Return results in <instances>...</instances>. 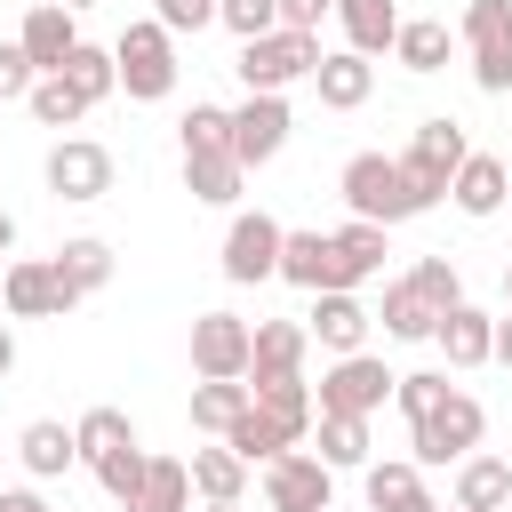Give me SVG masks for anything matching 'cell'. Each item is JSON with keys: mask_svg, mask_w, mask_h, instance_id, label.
<instances>
[{"mask_svg": "<svg viewBox=\"0 0 512 512\" xmlns=\"http://www.w3.org/2000/svg\"><path fill=\"white\" fill-rule=\"evenodd\" d=\"M480 432H488V408L472 400V392H440L424 416H408V448H416V464H464L472 448H480Z\"/></svg>", "mask_w": 512, "mask_h": 512, "instance_id": "1", "label": "cell"}, {"mask_svg": "<svg viewBox=\"0 0 512 512\" xmlns=\"http://www.w3.org/2000/svg\"><path fill=\"white\" fill-rule=\"evenodd\" d=\"M112 72H120V88L136 96V104H160L168 88H176V32L160 24V16H144V24H128L120 40H112Z\"/></svg>", "mask_w": 512, "mask_h": 512, "instance_id": "2", "label": "cell"}, {"mask_svg": "<svg viewBox=\"0 0 512 512\" xmlns=\"http://www.w3.org/2000/svg\"><path fill=\"white\" fill-rule=\"evenodd\" d=\"M336 192H344V208H352V216H368V224H408V216H424L392 152H352V160H344V176H336Z\"/></svg>", "mask_w": 512, "mask_h": 512, "instance_id": "3", "label": "cell"}, {"mask_svg": "<svg viewBox=\"0 0 512 512\" xmlns=\"http://www.w3.org/2000/svg\"><path fill=\"white\" fill-rule=\"evenodd\" d=\"M472 144H464V128L440 112V120H416V136H408V152H400V176H408V192H416V208H440L448 200V176H456V160H464Z\"/></svg>", "mask_w": 512, "mask_h": 512, "instance_id": "4", "label": "cell"}, {"mask_svg": "<svg viewBox=\"0 0 512 512\" xmlns=\"http://www.w3.org/2000/svg\"><path fill=\"white\" fill-rule=\"evenodd\" d=\"M392 384H400V376L360 344V352H336V368L312 384V408H320V416H376V408L392 400Z\"/></svg>", "mask_w": 512, "mask_h": 512, "instance_id": "5", "label": "cell"}, {"mask_svg": "<svg viewBox=\"0 0 512 512\" xmlns=\"http://www.w3.org/2000/svg\"><path fill=\"white\" fill-rule=\"evenodd\" d=\"M312 64H320V32H256V40H240V88H288V80H312Z\"/></svg>", "mask_w": 512, "mask_h": 512, "instance_id": "6", "label": "cell"}, {"mask_svg": "<svg viewBox=\"0 0 512 512\" xmlns=\"http://www.w3.org/2000/svg\"><path fill=\"white\" fill-rule=\"evenodd\" d=\"M464 48H472V80L488 96H512V0H472L464 8Z\"/></svg>", "mask_w": 512, "mask_h": 512, "instance_id": "7", "label": "cell"}, {"mask_svg": "<svg viewBox=\"0 0 512 512\" xmlns=\"http://www.w3.org/2000/svg\"><path fill=\"white\" fill-rule=\"evenodd\" d=\"M264 504L272 512H328L336 504V472L312 448H288V456L264 464Z\"/></svg>", "mask_w": 512, "mask_h": 512, "instance_id": "8", "label": "cell"}, {"mask_svg": "<svg viewBox=\"0 0 512 512\" xmlns=\"http://www.w3.org/2000/svg\"><path fill=\"white\" fill-rule=\"evenodd\" d=\"M288 96H272V88H248V104H232V160L240 168H264V160H280V144H288Z\"/></svg>", "mask_w": 512, "mask_h": 512, "instance_id": "9", "label": "cell"}, {"mask_svg": "<svg viewBox=\"0 0 512 512\" xmlns=\"http://www.w3.org/2000/svg\"><path fill=\"white\" fill-rule=\"evenodd\" d=\"M48 192L72 200V208L104 200V192H112V152H104L96 136H56V152H48Z\"/></svg>", "mask_w": 512, "mask_h": 512, "instance_id": "10", "label": "cell"}, {"mask_svg": "<svg viewBox=\"0 0 512 512\" xmlns=\"http://www.w3.org/2000/svg\"><path fill=\"white\" fill-rule=\"evenodd\" d=\"M280 232H288V224H272L264 208L232 216V232H224V280H232V288L280 280Z\"/></svg>", "mask_w": 512, "mask_h": 512, "instance_id": "11", "label": "cell"}, {"mask_svg": "<svg viewBox=\"0 0 512 512\" xmlns=\"http://www.w3.org/2000/svg\"><path fill=\"white\" fill-rule=\"evenodd\" d=\"M0 296H8V320H64V312L80 304V296L56 280V264H48V256H16Z\"/></svg>", "mask_w": 512, "mask_h": 512, "instance_id": "12", "label": "cell"}, {"mask_svg": "<svg viewBox=\"0 0 512 512\" xmlns=\"http://www.w3.org/2000/svg\"><path fill=\"white\" fill-rule=\"evenodd\" d=\"M280 280L304 288V296H320V288H352V280H344V256H336L328 232H280Z\"/></svg>", "mask_w": 512, "mask_h": 512, "instance_id": "13", "label": "cell"}, {"mask_svg": "<svg viewBox=\"0 0 512 512\" xmlns=\"http://www.w3.org/2000/svg\"><path fill=\"white\" fill-rule=\"evenodd\" d=\"M192 376H248V320L240 312L192 320Z\"/></svg>", "mask_w": 512, "mask_h": 512, "instance_id": "14", "label": "cell"}, {"mask_svg": "<svg viewBox=\"0 0 512 512\" xmlns=\"http://www.w3.org/2000/svg\"><path fill=\"white\" fill-rule=\"evenodd\" d=\"M16 48L32 56V72H56V64L80 48V24H72V8H64V0H32V8H24V32H16Z\"/></svg>", "mask_w": 512, "mask_h": 512, "instance_id": "15", "label": "cell"}, {"mask_svg": "<svg viewBox=\"0 0 512 512\" xmlns=\"http://www.w3.org/2000/svg\"><path fill=\"white\" fill-rule=\"evenodd\" d=\"M312 88H320V104L328 112H360L368 96H376V64L360 56V48H320V64H312Z\"/></svg>", "mask_w": 512, "mask_h": 512, "instance_id": "16", "label": "cell"}, {"mask_svg": "<svg viewBox=\"0 0 512 512\" xmlns=\"http://www.w3.org/2000/svg\"><path fill=\"white\" fill-rule=\"evenodd\" d=\"M304 336H312V344H328V352H360V344H368V304H360L352 288H320V296H312Z\"/></svg>", "mask_w": 512, "mask_h": 512, "instance_id": "17", "label": "cell"}, {"mask_svg": "<svg viewBox=\"0 0 512 512\" xmlns=\"http://www.w3.org/2000/svg\"><path fill=\"white\" fill-rule=\"evenodd\" d=\"M448 200H456L464 216H496V208L512 200L504 160H496V152H464V160H456V176H448Z\"/></svg>", "mask_w": 512, "mask_h": 512, "instance_id": "18", "label": "cell"}, {"mask_svg": "<svg viewBox=\"0 0 512 512\" xmlns=\"http://www.w3.org/2000/svg\"><path fill=\"white\" fill-rule=\"evenodd\" d=\"M432 344L448 352V368H480L488 344H496V320H488L480 304H448V312L432 320Z\"/></svg>", "mask_w": 512, "mask_h": 512, "instance_id": "19", "label": "cell"}, {"mask_svg": "<svg viewBox=\"0 0 512 512\" xmlns=\"http://www.w3.org/2000/svg\"><path fill=\"white\" fill-rule=\"evenodd\" d=\"M248 184V168L232 160V144H208V152H184V192L208 200V208H232Z\"/></svg>", "mask_w": 512, "mask_h": 512, "instance_id": "20", "label": "cell"}, {"mask_svg": "<svg viewBox=\"0 0 512 512\" xmlns=\"http://www.w3.org/2000/svg\"><path fill=\"white\" fill-rule=\"evenodd\" d=\"M248 400H256L264 416H280L296 440H304V432H312V416H320V408H312V384H304V368H280V376H248Z\"/></svg>", "mask_w": 512, "mask_h": 512, "instance_id": "21", "label": "cell"}, {"mask_svg": "<svg viewBox=\"0 0 512 512\" xmlns=\"http://www.w3.org/2000/svg\"><path fill=\"white\" fill-rule=\"evenodd\" d=\"M328 240H336L344 280H352V288H360V280H376V272H384V256H392V224H368V216H344Z\"/></svg>", "mask_w": 512, "mask_h": 512, "instance_id": "22", "label": "cell"}, {"mask_svg": "<svg viewBox=\"0 0 512 512\" xmlns=\"http://www.w3.org/2000/svg\"><path fill=\"white\" fill-rule=\"evenodd\" d=\"M224 448H232L240 464H272V456H288V448H304V440H296V432H288L280 416H264V408L248 400V408L232 416V432H224Z\"/></svg>", "mask_w": 512, "mask_h": 512, "instance_id": "23", "label": "cell"}, {"mask_svg": "<svg viewBox=\"0 0 512 512\" xmlns=\"http://www.w3.org/2000/svg\"><path fill=\"white\" fill-rule=\"evenodd\" d=\"M504 496H512V464L472 448V456L456 464V496H448V504H456V512H504Z\"/></svg>", "mask_w": 512, "mask_h": 512, "instance_id": "24", "label": "cell"}, {"mask_svg": "<svg viewBox=\"0 0 512 512\" xmlns=\"http://www.w3.org/2000/svg\"><path fill=\"white\" fill-rule=\"evenodd\" d=\"M368 512H432V496H424V464H416V456L368 464Z\"/></svg>", "mask_w": 512, "mask_h": 512, "instance_id": "25", "label": "cell"}, {"mask_svg": "<svg viewBox=\"0 0 512 512\" xmlns=\"http://www.w3.org/2000/svg\"><path fill=\"white\" fill-rule=\"evenodd\" d=\"M120 512H192V472H184V456H144V480H136V496H128Z\"/></svg>", "mask_w": 512, "mask_h": 512, "instance_id": "26", "label": "cell"}, {"mask_svg": "<svg viewBox=\"0 0 512 512\" xmlns=\"http://www.w3.org/2000/svg\"><path fill=\"white\" fill-rule=\"evenodd\" d=\"M304 320H256L248 328V376H280V368H304Z\"/></svg>", "mask_w": 512, "mask_h": 512, "instance_id": "27", "label": "cell"}, {"mask_svg": "<svg viewBox=\"0 0 512 512\" xmlns=\"http://www.w3.org/2000/svg\"><path fill=\"white\" fill-rule=\"evenodd\" d=\"M48 264H56V280H64L72 296H96V288L112 280V240H96V232H80V240H64V248H56Z\"/></svg>", "mask_w": 512, "mask_h": 512, "instance_id": "28", "label": "cell"}, {"mask_svg": "<svg viewBox=\"0 0 512 512\" xmlns=\"http://www.w3.org/2000/svg\"><path fill=\"white\" fill-rule=\"evenodd\" d=\"M376 320H384L392 344H432V320H440V312L416 296V280H384V312H376Z\"/></svg>", "mask_w": 512, "mask_h": 512, "instance_id": "29", "label": "cell"}, {"mask_svg": "<svg viewBox=\"0 0 512 512\" xmlns=\"http://www.w3.org/2000/svg\"><path fill=\"white\" fill-rule=\"evenodd\" d=\"M248 408V376H200L192 384V432H232V416Z\"/></svg>", "mask_w": 512, "mask_h": 512, "instance_id": "30", "label": "cell"}, {"mask_svg": "<svg viewBox=\"0 0 512 512\" xmlns=\"http://www.w3.org/2000/svg\"><path fill=\"white\" fill-rule=\"evenodd\" d=\"M16 456H24V472H32V480H56V472H72V464H80V448H72V432H64L56 416H40V424H24V440H16Z\"/></svg>", "mask_w": 512, "mask_h": 512, "instance_id": "31", "label": "cell"}, {"mask_svg": "<svg viewBox=\"0 0 512 512\" xmlns=\"http://www.w3.org/2000/svg\"><path fill=\"white\" fill-rule=\"evenodd\" d=\"M192 496H208V504H240V488H248V464L216 440V448H192Z\"/></svg>", "mask_w": 512, "mask_h": 512, "instance_id": "32", "label": "cell"}, {"mask_svg": "<svg viewBox=\"0 0 512 512\" xmlns=\"http://www.w3.org/2000/svg\"><path fill=\"white\" fill-rule=\"evenodd\" d=\"M336 16H344V40L360 56H384L400 32V0H336Z\"/></svg>", "mask_w": 512, "mask_h": 512, "instance_id": "33", "label": "cell"}, {"mask_svg": "<svg viewBox=\"0 0 512 512\" xmlns=\"http://www.w3.org/2000/svg\"><path fill=\"white\" fill-rule=\"evenodd\" d=\"M392 56H400L408 72H440V64H448V24H440V16H400Z\"/></svg>", "mask_w": 512, "mask_h": 512, "instance_id": "34", "label": "cell"}, {"mask_svg": "<svg viewBox=\"0 0 512 512\" xmlns=\"http://www.w3.org/2000/svg\"><path fill=\"white\" fill-rule=\"evenodd\" d=\"M24 112H32L40 128H80V120H88V96H80L64 72H40L32 96H24Z\"/></svg>", "mask_w": 512, "mask_h": 512, "instance_id": "35", "label": "cell"}, {"mask_svg": "<svg viewBox=\"0 0 512 512\" xmlns=\"http://www.w3.org/2000/svg\"><path fill=\"white\" fill-rule=\"evenodd\" d=\"M320 424V464L328 472H352V464H368V416H312Z\"/></svg>", "mask_w": 512, "mask_h": 512, "instance_id": "36", "label": "cell"}, {"mask_svg": "<svg viewBox=\"0 0 512 512\" xmlns=\"http://www.w3.org/2000/svg\"><path fill=\"white\" fill-rule=\"evenodd\" d=\"M136 440V424L120 416V408H88L80 424H72V448H80V464H96V456H112V448H128Z\"/></svg>", "mask_w": 512, "mask_h": 512, "instance_id": "37", "label": "cell"}, {"mask_svg": "<svg viewBox=\"0 0 512 512\" xmlns=\"http://www.w3.org/2000/svg\"><path fill=\"white\" fill-rule=\"evenodd\" d=\"M56 72H64V80H72V88H80L88 104H104V96L120 88V72H112V48H88V40H80V48H72V56L56 64Z\"/></svg>", "mask_w": 512, "mask_h": 512, "instance_id": "38", "label": "cell"}, {"mask_svg": "<svg viewBox=\"0 0 512 512\" xmlns=\"http://www.w3.org/2000/svg\"><path fill=\"white\" fill-rule=\"evenodd\" d=\"M408 280H416V296H424L432 312H448V304H464V272H456L448 256H416V272H408Z\"/></svg>", "mask_w": 512, "mask_h": 512, "instance_id": "39", "label": "cell"}, {"mask_svg": "<svg viewBox=\"0 0 512 512\" xmlns=\"http://www.w3.org/2000/svg\"><path fill=\"white\" fill-rule=\"evenodd\" d=\"M88 472H96V488H104L112 504H128V496H136V480H144V448L128 440V448H112V456H96Z\"/></svg>", "mask_w": 512, "mask_h": 512, "instance_id": "40", "label": "cell"}, {"mask_svg": "<svg viewBox=\"0 0 512 512\" xmlns=\"http://www.w3.org/2000/svg\"><path fill=\"white\" fill-rule=\"evenodd\" d=\"M216 24L256 40V32H280V0H216Z\"/></svg>", "mask_w": 512, "mask_h": 512, "instance_id": "41", "label": "cell"}, {"mask_svg": "<svg viewBox=\"0 0 512 512\" xmlns=\"http://www.w3.org/2000/svg\"><path fill=\"white\" fill-rule=\"evenodd\" d=\"M208 144H232V112L224 104H192L184 112V152H208Z\"/></svg>", "mask_w": 512, "mask_h": 512, "instance_id": "42", "label": "cell"}, {"mask_svg": "<svg viewBox=\"0 0 512 512\" xmlns=\"http://www.w3.org/2000/svg\"><path fill=\"white\" fill-rule=\"evenodd\" d=\"M440 392H448V368H416V376H400V384H392V400H400L408 416H424Z\"/></svg>", "mask_w": 512, "mask_h": 512, "instance_id": "43", "label": "cell"}, {"mask_svg": "<svg viewBox=\"0 0 512 512\" xmlns=\"http://www.w3.org/2000/svg\"><path fill=\"white\" fill-rule=\"evenodd\" d=\"M32 80H40V72H32V56H24L16 40H0V104H24V96H32Z\"/></svg>", "mask_w": 512, "mask_h": 512, "instance_id": "44", "label": "cell"}, {"mask_svg": "<svg viewBox=\"0 0 512 512\" xmlns=\"http://www.w3.org/2000/svg\"><path fill=\"white\" fill-rule=\"evenodd\" d=\"M152 16L168 32H200V24H216V0H152Z\"/></svg>", "mask_w": 512, "mask_h": 512, "instance_id": "45", "label": "cell"}, {"mask_svg": "<svg viewBox=\"0 0 512 512\" xmlns=\"http://www.w3.org/2000/svg\"><path fill=\"white\" fill-rule=\"evenodd\" d=\"M328 8H336V0H280V24H288V32H320Z\"/></svg>", "mask_w": 512, "mask_h": 512, "instance_id": "46", "label": "cell"}, {"mask_svg": "<svg viewBox=\"0 0 512 512\" xmlns=\"http://www.w3.org/2000/svg\"><path fill=\"white\" fill-rule=\"evenodd\" d=\"M0 512H48V504H40L32 488H0Z\"/></svg>", "mask_w": 512, "mask_h": 512, "instance_id": "47", "label": "cell"}, {"mask_svg": "<svg viewBox=\"0 0 512 512\" xmlns=\"http://www.w3.org/2000/svg\"><path fill=\"white\" fill-rule=\"evenodd\" d=\"M488 360H504V368H512V320H496V344H488Z\"/></svg>", "mask_w": 512, "mask_h": 512, "instance_id": "48", "label": "cell"}, {"mask_svg": "<svg viewBox=\"0 0 512 512\" xmlns=\"http://www.w3.org/2000/svg\"><path fill=\"white\" fill-rule=\"evenodd\" d=\"M16 368V336H8V320H0V376Z\"/></svg>", "mask_w": 512, "mask_h": 512, "instance_id": "49", "label": "cell"}, {"mask_svg": "<svg viewBox=\"0 0 512 512\" xmlns=\"http://www.w3.org/2000/svg\"><path fill=\"white\" fill-rule=\"evenodd\" d=\"M8 248H16V216L0 208V256H8Z\"/></svg>", "mask_w": 512, "mask_h": 512, "instance_id": "50", "label": "cell"}, {"mask_svg": "<svg viewBox=\"0 0 512 512\" xmlns=\"http://www.w3.org/2000/svg\"><path fill=\"white\" fill-rule=\"evenodd\" d=\"M64 8H72V16H80V8H96V0H64Z\"/></svg>", "mask_w": 512, "mask_h": 512, "instance_id": "51", "label": "cell"}, {"mask_svg": "<svg viewBox=\"0 0 512 512\" xmlns=\"http://www.w3.org/2000/svg\"><path fill=\"white\" fill-rule=\"evenodd\" d=\"M208 512H240V504H208Z\"/></svg>", "mask_w": 512, "mask_h": 512, "instance_id": "52", "label": "cell"}, {"mask_svg": "<svg viewBox=\"0 0 512 512\" xmlns=\"http://www.w3.org/2000/svg\"><path fill=\"white\" fill-rule=\"evenodd\" d=\"M504 296H512V264H504Z\"/></svg>", "mask_w": 512, "mask_h": 512, "instance_id": "53", "label": "cell"}, {"mask_svg": "<svg viewBox=\"0 0 512 512\" xmlns=\"http://www.w3.org/2000/svg\"><path fill=\"white\" fill-rule=\"evenodd\" d=\"M432 512H456V504H432Z\"/></svg>", "mask_w": 512, "mask_h": 512, "instance_id": "54", "label": "cell"}, {"mask_svg": "<svg viewBox=\"0 0 512 512\" xmlns=\"http://www.w3.org/2000/svg\"><path fill=\"white\" fill-rule=\"evenodd\" d=\"M504 512H512V496H504Z\"/></svg>", "mask_w": 512, "mask_h": 512, "instance_id": "55", "label": "cell"}, {"mask_svg": "<svg viewBox=\"0 0 512 512\" xmlns=\"http://www.w3.org/2000/svg\"><path fill=\"white\" fill-rule=\"evenodd\" d=\"M504 176H512V160H504Z\"/></svg>", "mask_w": 512, "mask_h": 512, "instance_id": "56", "label": "cell"}, {"mask_svg": "<svg viewBox=\"0 0 512 512\" xmlns=\"http://www.w3.org/2000/svg\"><path fill=\"white\" fill-rule=\"evenodd\" d=\"M328 512H336V504H328Z\"/></svg>", "mask_w": 512, "mask_h": 512, "instance_id": "57", "label": "cell"}]
</instances>
